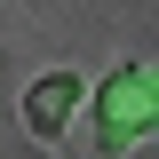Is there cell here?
I'll use <instances>...</instances> for the list:
<instances>
[{"instance_id": "cell-1", "label": "cell", "mask_w": 159, "mask_h": 159, "mask_svg": "<svg viewBox=\"0 0 159 159\" xmlns=\"http://www.w3.org/2000/svg\"><path fill=\"white\" fill-rule=\"evenodd\" d=\"M151 103H159L151 64H119V72L96 88V159H119L135 135H151V119H159Z\"/></svg>"}, {"instance_id": "cell-2", "label": "cell", "mask_w": 159, "mask_h": 159, "mask_svg": "<svg viewBox=\"0 0 159 159\" xmlns=\"http://www.w3.org/2000/svg\"><path fill=\"white\" fill-rule=\"evenodd\" d=\"M72 111H80V72H48L32 96H24V119H32V135H40V143H56Z\"/></svg>"}]
</instances>
